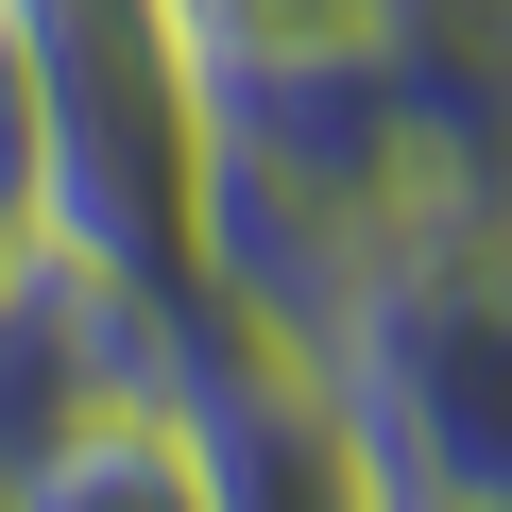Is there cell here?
Here are the masks:
<instances>
[{"instance_id":"obj_2","label":"cell","mask_w":512,"mask_h":512,"mask_svg":"<svg viewBox=\"0 0 512 512\" xmlns=\"http://www.w3.org/2000/svg\"><path fill=\"white\" fill-rule=\"evenodd\" d=\"M120 376H137V308H120V274H86L69 239H35L18 274H0V495H35L52 444H69Z\"/></svg>"},{"instance_id":"obj_4","label":"cell","mask_w":512,"mask_h":512,"mask_svg":"<svg viewBox=\"0 0 512 512\" xmlns=\"http://www.w3.org/2000/svg\"><path fill=\"white\" fill-rule=\"evenodd\" d=\"M18 256H35V222H18V205H0V274H18Z\"/></svg>"},{"instance_id":"obj_1","label":"cell","mask_w":512,"mask_h":512,"mask_svg":"<svg viewBox=\"0 0 512 512\" xmlns=\"http://www.w3.org/2000/svg\"><path fill=\"white\" fill-rule=\"evenodd\" d=\"M342 444L376 495H444V512H512V188L393 222L308 325Z\"/></svg>"},{"instance_id":"obj_3","label":"cell","mask_w":512,"mask_h":512,"mask_svg":"<svg viewBox=\"0 0 512 512\" xmlns=\"http://www.w3.org/2000/svg\"><path fill=\"white\" fill-rule=\"evenodd\" d=\"M171 18H188V52H342L393 0H171Z\"/></svg>"}]
</instances>
